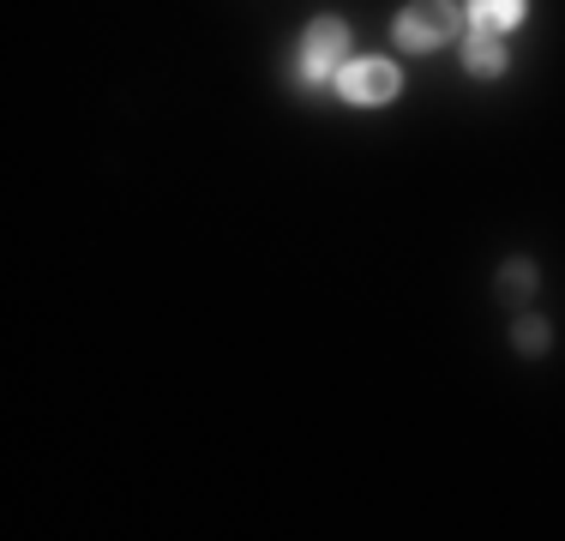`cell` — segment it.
<instances>
[{
    "mask_svg": "<svg viewBox=\"0 0 565 541\" xmlns=\"http://www.w3.org/2000/svg\"><path fill=\"white\" fill-rule=\"evenodd\" d=\"M343 66H349V24L343 19H313L307 24L295 78H301V85H326V78H338Z\"/></svg>",
    "mask_w": 565,
    "mask_h": 541,
    "instance_id": "1",
    "label": "cell"
},
{
    "mask_svg": "<svg viewBox=\"0 0 565 541\" xmlns=\"http://www.w3.org/2000/svg\"><path fill=\"white\" fill-rule=\"evenodd\" d=\"M463 31V12H457V0H415L409 12H397V49H439L451 43V36Z\"/></svg>",
    "mask_w": 565,
    "mask_h": 541,
    "instance_id": "2",
    "label": "cell"
},
{
    "mask_svg": "<svg viewBox=\"0 0 565 541\" xmlns=\"http://www.w3.org/2000/svg\"><path fill=\"white\" fill-rule=\"evenodd\" d=\"M397 66L392 61H349L343 73H338V91L349 103H361V108H373V103H392L397 97Z\"/></svg>",
    "mask_w": 565,
    "mask_h": 541,
    "instance_id": "3",
    "label": "cell"
},
{
    "mask_svg": "<svg viewBox=\"0 0 565 541\" xmlns=\"http://www.w3.org/2000/svg\"><path fill=\"white\" fill-rule=\"evenodd\" d=\"M463 66H469L476 78H500V73H505L500 31H469V43H463Z\"/></svg>",
    "mask_w": 565,
    "mask_h": 541,
    "instance_id": "4",
    "label": "cell"
},
{
    "mask_svg": "<svg viewBox=\"0 0 565 541\" xmlns=\"http://www.w3.org/2000/svg\"><path fill=\"white\" fill-rule=\"evenodd\" d=\"M535 283H542V270H535L530 259H505V265H500V283H493V295H500L505 307H518V301H530V295H535Z\"/></svg>",
    "mask_w": 565,
    "mask_h": 541,
    "instance_id": "5",
    "label": "cell"
},
{
    "mask_svg": "<svg viewBox=\"0 0 565 541\" xmlns=\"http://www.w3.org/2000/svg\"><path fill=\"white\" fill-rule=\"evenodd\" d=\"M469 19L476 31H511L523 19V0H469Z\"/></svg>",
    "mask_w": 565,
    "mask_h": 541,
    "instance_id": "6",
    "label": "cell"
},
{
    "mask_svg": "<svg viewBox=\"0 0 565 541\" xmlns=\"http://www.w3.org/2000/svg\"><path fill=\"white\" fill-rule=\"evenodd\" d=\"M511 343H518V356H547V343H554V325L530 314V319L511 325Z\"/></svg>",
    "mask_w": 565,
    "mask_h": 541,
    "instance_id": "7",
    "label": "cell"
}]
</instances>
